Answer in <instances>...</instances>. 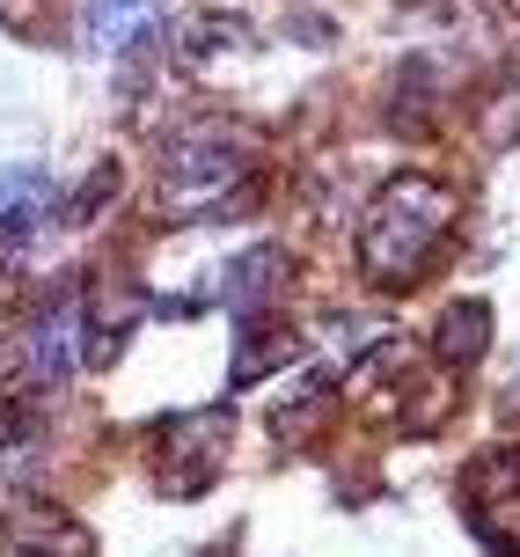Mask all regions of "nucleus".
Listing matches in <instances>:
<instances>
[{
	"label": "nucleus",
	"instance_id": "obj_1",
	"mask_svg": "<svg viewBox=\"0 0 520 557\" xmlns=\"http://www.w3.org/2000/svg\"><path fill=\"white\" fill-rule=\"evenodd\" d=\"M455 227V191L439 176H388L374 206L359 213V272L382 294H411L439 264V243Z\"/></svg>",
	"mask_w": 520,
	"mask_h": 557
},
{
	"label": "nucleus",
	"instance_id": "obj_2",
	"mask_svg": "<svg viewBox=\"0 0 520 557\" xmlns=\"http://www.w3.org/2000/svg\"><path fill=\"white\" fill-rule=\"evenodd\" d=\"M249 154L257 139L243 125L198 117L162 139L154 154V213L162 221H198V213H243L249 206Z\"/></svg>",
	"mask_w": 520,
	"mask_h": 557
},
{
	"label": "nucleus",
	"instance_id": "obj_3",
	"mask_svg": "<svg viewBox=\"0 0 520 557\" xmlns=\"http://www.w3.org/2000/svg\"><path fill=\"white\" fill-rule=\"evenodd\" d=\"M74 367H82V294L74 286L23 308V315H8V331H0V382L59 389V382H74Z\"/></svg>",
	"mask_w": 520,
	"mask_h": 557
},
{
	"label": "nucleus",
	"instance_id": "obj_4",
	"mask_svg": "<svg viewBox=\"0 0 520 557\" xmlns=\"http://www.w3.org/2000/svg\"><path fill=\"white\" fill-rule=\"evenodd\" d=\"M220 462H227V418L220 411L162 418L154 441H147V470H154V492L162 499H198L220 476Z\"/></svg>",
	"mask_w": 520,
	"mask_h": 557
},
{
	"label": "nucleus",
	"instance_id": "obj_5",
	"mask_svg": "<svg viewBox=\"0 0 520 557\" xmlns=\"http://www.w3.org/2000/svg\"><path fill=\"white\" fill-rule=\"evenodd\" d=\"M462 521L476 543L492 550H520V447L476 455L462 470Z\"/></svg>",
	"mask_w": 520,
	"mask_h": 557
},
{
	"label": "nucleus",
	"instance_id": "obj_6",
	"mask_svg": "<svg viewBox=\"0 0 520 557\" xmlns=\"http://www.w3.org/2000/svg\"><path fill=\"white\" fill-rule=\"evenodd\" d=\"M286 286H294V257L286 250H243L220 272V301L235 308V323H243V315H272V301Z\"/></svg>",
	"mask_w": 520,
	"mask_h": 557
},
{
	"label": "nucleus",
	"instance_id": "obj_7",
	"mask_svg": "<svg viewBox=\"0 0 520 557\" xmlns=\"http://www.w3.org/2000/svg\"><path fill=\"white\" fill-rule=\"evenodd\" d=\"M330 396H337V374H330V367H301V374L272 396V433L278 441H308V433L323 425Z\"/></svg>",
	"mask_w": 520,
	"mask_h": 557
},
{
	"label": "nucleus",
	"instance_id": "obj_8",
	"mask_svg": "<svg viewBox=\"0 0 520 557\" xmlns=\"http://www.w3.org/2000/svg\"><path fill=\"white\" fill-rule=\"evenodd\" d=\"M162 37V0H88V45L96 52H133Z\"/></svg>",
	"mask_w": 520,
	"mask_h": 557
},
{
	"label": "nucleus",
	"instance_id": "obj_9",
	"mask_svg": "<svg viewBox=\"0 0 520 557\" xmlns=\"http://www.w3.org/2000/svg\"><path fill=\"white\" fill-rule=\"evenodd\" d=\"M0 535H8L15 550H23V543H52V550H96V543H88V529L74 521V513H66V506H52V499H29V492H23L15 506H8Z\"/></svg>",
	"mask_w": 520,
	"mask_h": 557
},
{
	"label": "nucleus",
	"instance_id": "obj_10",
	"mask_svg": "<svg viewBox=\"0 0 520 557\" xmlns=\"http://www.w3.org/2000/svg\"><path fill=\"white\" fill-rule=\"evenodd\" d=\"M294 352H301L294 331H272L264 315H243V345H235V374H227V382H235V389H257V382H264L272 367H286Z\"/></svg>",
	"mask_w": 520,
	"mask_h": 557
},
{
	"label": "nucleus",
	"instance_id": "obj_11",
	"mask_svg": "<svg viewBox=\"0 0 520 557\" xmlns=\"http://www.w3.org/2000/svg\"><path fill=\"white\" fill-rule=\"evenodd\" d=\"M476 139L484 147H520V52L492 74V88L476 96Z\"/></svg>",
	"mask_w": 520,
	"mask_h": 557
},
{
	"label": "nucleus",
	"instance_id": "obj_12",
	"mask_svg": "<svg viewBox=\"0 0 520 557\" xmlns=\"http://www.w3.org/2000/svg\"><path fill=\"white\" fill-rule=\"evenodd\" d=\"M433 352H439V367H476L484 352H492V308L484 301H455L447 315H439Z\"/></svg>",
	"mask_w": 520,
	"mask_h": 557
},
{
	"label": "nucleus",
	"instance_id": "obj_13",
	"mask_svg": "<svg viewBox=\"0 0 520 557\" xmlns=\"http://www.w3.org/2000/svg\"><path fill=\"white\" fill-rule=\"evenodd\" d=\"M257 37L243 29V15H191L184 23V37H176V59L184 66H206V59H220V52H249Z\"/></svg>",
	"mask_w": 520,
	"mask_h": 557
},
{
	"label": "nucleus",
	"instance_id": "obj_14",
	"mask_svg": "<svg viewBox=\"0 0 520 557\" xmlns=\"http://www.w3.org/2000/svg\"><path fill=\"white\" fill-rule=\"evenodd\" d=\"M37 433H45V425H37V404H23V396H15V404H0V455L29 447Z\"/></svg>",
	"mask_w": 520,
	"mask_h": 557
},
{
	"label": "nucleus",
	"instance_id": "obj_15",
	"mask_svg": "<svg viewBox=\"0 0 520 557\" xmlns=\"http://www.w3.org/2000/svg\"><path fill=\"white\" fill-rule=\"evenodd\" d=\"M110 191H117V162H103L96 176H88V184H82V198L66 206V221H74V227H82V221H96V213L110 206Z\"/></svg>",
	"mask_w": 520,
	"mask_h": 557
},
{
	"label": "nucleus",
	"instance_id": "obj_16",
	"mask_svg": "<svg viewBox=\"0 0 520 557\" xmlns=\"http://www.w3.org/2000/svg\"><path fill=\"white\" fill-rule=\"evenodd\" d=\"M513 8H520V0H513Z\"/></svg>",
	"mask_w": 520,
	"mask_h": 557
}]
</instances>
